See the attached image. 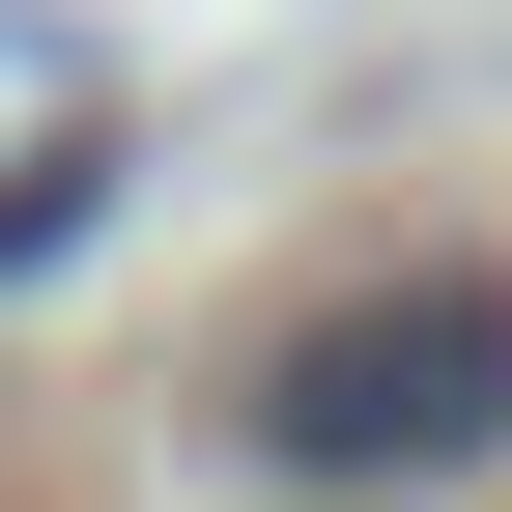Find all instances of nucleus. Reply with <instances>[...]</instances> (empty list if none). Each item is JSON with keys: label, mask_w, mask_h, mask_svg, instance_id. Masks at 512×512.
I'll return each mask as SVG.
<instances>
[{"label": "nucleus", "mask_w": 512, "mask_h": 512, "mask_svg": "<svg viewBox=\"0 0 512 512\" xmlns=\"http://www.w3.org/2000/svg\"><path fill=\"white\" fill-rule=\"evenodd\" d=\"M228 456L285 484V512H399V484H484V456H512V285H484V256L313 285L285 342L228 370Z\"/></svg>", "instance_id": "1"}, {"label": "nucleus", "mask_w": 512, "mask_h": 512, "mask_svg": "<svg viewBox=\"0 0 512 512\" xmlns=\"http://www.w3.org/2000/svg\"><path fill=\"white\" fill-rule=\"evenodd\" d=\"M86 200H114V143H29V171H0V285H29V256L86 228Z\"/></svg>", "instance_id": "2"}]
</instances>
